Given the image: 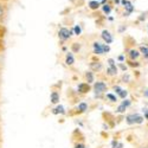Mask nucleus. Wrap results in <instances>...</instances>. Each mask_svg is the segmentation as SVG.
<instances>
[{
    "label": "nucleus",
    "mask_w": 148,
    "mask_h": 148,
    "mask_svg": "<svg viewBox=\"0 0 148 148\" xmlns=\"http://www.w3.org/2000/svg\"><path fill=\"white\" fill-rule=\"evenodd\" d=\"M97 1H101V0H97Z\"/></svg>",
    "instance_id": "obj_33"
},
{
    "label": "nucleus",
    "mask_w": 148,
    "mask_h": 148,
    "mask_svg": "<svg viewBox=\"0 0 148 148\" xmlns=\"http://www.w3.org/2000/svg\"><path fill=\"white\" fill-rule=\"evenodd\" d=\"M73 31H75V33H76V34H81V32H82V30H81V27H79L78 25L73 27Z\"/></svg>",
    "instance_id": "obj_22"
},
{
    "label": "nucleus",
    "mask_w": 148,
    "mask_h": 148,
    "mask_svg": "<svg viewBox=\"0 0 148 148\" xmlns=\"http://www.w3.org/2000/svg\"><path fill=\"white\" fill-rule=\"evenodd\" d=\"M94 89H95V91H96L97 94H101V92H104V91L107 90V85H106L103 82H97V83H95V85H94Z\"/></svg>",
    "instance_id": "obj_3"
},
{
    "label": "nucleus",
    "mask_w": 148,
    "mask_h": 148,
    "mask_svg": "<svg viewBox=\"0 0 148 148\" xmlns=\"http://www.w3.org/2000/svg\"><path fill=\"white\" fill-rule=\"evenodd\" d=\"M122 4L125 5V8L128 11V13H132V12L134 11V7H133V5H132V3H129V1H127V0H122Z\"/></svg>",
    "instance_id": "obj_8"
},
{
    "label": "nucleus",
    "mask_w": 148,
    "mask_h": 148,
    "mask_svg": "<svg viewBox=\"0 0 148 148\" xmlns=\"http://www.w3.org/2000/svg\"><path fill=\"white\" fill-rule=\"evenodd\" d=\"M143 113H145V115H146V119L148 120V110H147V109H143Z\"/></svg>",
    "instance_id": "obj_28"
},
{
    "label": "nucleus",
    "mask_w": 148,
    "mask_h": 148,
    "mask_svg": "<svg viewBox=\"0 0 148 148\" xmlns=\"http://www.w3.org/2000/svg\"><path fill=\"white\" fill-rule=\"evenodd\" d=\"M107 97L109 98L110 101H113V102H116V96H114L113 94H107Z\"/></svg>",
    "instance_id": "obj_21"
},
{
    "label": "nucleus",
    "mask_w": 148,
    "mask_h": 148,
    "mask_svg": "<svg viewBox=\"0 0 148 148\" xmlns=\"http://www.w3.org/2000/svg\"><path fill=\"white\" fill-rule=\"evenodd\" d=\"M107 72H108V75H110V76L116 75V73H117V68H116V65H115V66H110V68L107 70Z\"/></svg>",
    "instance_id": "obj_10"
},
{
    "label": "nucleus",
    "mask_w": 148,
    "mask_h": 148,
    "mask_svg": "<svg viewBox=\"0 0 148 148\" xmlns=\"http://www.w3.org/2000/svg\"><path fill=\"white\" fill-rule=\"evenodd\" d=\"M4 16V8H3V6L0 5V18H1Z\"/></svg>",
    "instance_id": "obj_25"
},
{
    "label": "nucleus",
    "mask_w": 148,
    "mask_h": 148,
    "mask_svg": "<svg viewBox=\"0 0 148 148\" xmlns=\"http://www.w3.org/2000/svg\"><path fill=\"white\" fill-rule=\"evenodd\" d=\"M129 106H130V101H128V100L123 101V102H122V104L117 108V112H119V113H123V112L126 110V108H127V107H129Z\"/></svg>",
    "instance_id": "obj_7"
},
{
    "label": "nucleus",
    "mask_w": 148,
    "mask_h": 148,
    "mask_svg": "<svg viewBox=\"0 0 148 148\" xmlns=\"http://www.w3.org/2000/svg\"><path fill=\"white\" fill-rule=\"evenodd\" d=\"M75 148H85V147H84V145H77Z\"/></svg>",
    "instance_id": "obj_30"
},
{
    "label": "nucleus",
    "mask_w": 148,
    "mask_h": 148,
    "mask_svg": "<svg viewBox=\"0 0 148 148\" xmlns=\"http://www.w3.org/2000/svg\"><path fill=\"white\" fill-rule=\"evenodd\" d=\"M73 62H75V59H73V56L71 53H68L66 55V60H65V63L68 65H72L73 64Z\"/></svg>",
    "instance_id": "obj_11"
},
{
    "label": "nucleus",
    "mask_w": 148,
    "mask_h": 148,
    "mask_svg": "<svg viewBox=\"0 0 148 148\" xmlns=\"http://www.w3.org/2000/svg\"><path fill=\"white\" fill-rule=\"evenodd\" d=\"M120 68H121L123 71H126V69H127V66H126V65H123V64H120Z\"/></svg>",
    "instance_id": "obj_27"
},
{
    "label": "nucleus",
    "mask_w": 148,
    "mask_h": 148,
    "mask_svg": "<svg viewBox=\"0 0 148 148\" xmlns=\"http://www.w3.org/2000/svg\"><path fill=\"white\" fill-rule=\"evenodd\" d=\"M119 95H120V97H122V98H126L127 95H128V91H127V90H121Z\"/></svg>",
    "instance_id": "obj_20"
},
{
    "label": "nucleus",
    "mask_w": 148,
    "mask_h": 148,
    "mask_svg": "<svg viewBox=\"0 0 148 148\" xmlns=\"http://www.w3.org/2000/svg\"><path fill=\"white\" fill-rule=\"evenodd\" d=\"M123 79H125V81H129V76L128 75H125V76H123Z\"/></svg>",
    "instance_id": "obj_29"
},
{
    "label": "nucleus",
    "mask_w": 148,
    "mask_h": 148,
    "mask_svg": "<svg viewBox=\"0 0 148 148\" xmlns=\"http://www.w3.org/2000/svg\"><path fill=\"white\" fill-rule=\"evenodd\" d=\"M58 113H60V114H64L65 113L63 106H58L56 109H53V114H58Z\"/></svg>",
    "instance_id": "obj_15"
},
{
    "label": "nucleus",
    "mask_w": 148,
    "mask_h": 148,
    "mask_svg": "<svg viewBox=\"0 0 148 148\" xmlns=\"http://www.w3.org/2000/svg\"><path fill=\"white\" fill-rule=\"evenodd\" d=\"M110 11H112V7H110L109 5H104V6H103V12H104V13L109 14V13H110Z\"/></svg>",
    "instance_id": "obj_19"
},
{
    "label": "nucleus",
    "mask_w": 148,
    "mask_h": 148,
    "mask_svg": "<svg viewBox=\"0 0 148 148\" xmlns=\"http://www.w3.org/2000/svg\"><path fill=\"white\" fill-rule=\"evenodd\" d=\"M102 38H103V40L106 42V44H110V43L113 42V36L110 34V32L107 31V30L102 31Z\"/></svg>",
    "instance_id": "obj_4"
},
{
    "label": "nucleus",
    "mask_w": 148,
    "mask_h": 148,
    "mask_svg": "<svg viewBox=\"0 0 148 148\" xmlns=\"http://www.w3.org/2000/svg\"><path fill=\"white\" fill-rule=\"evenodd\" d=\"M140 51H141V53H142L146 58H148V46H141V47H140Z\"/></svg>",
    "instance_id": "obj_16"
},
{
    "label": "nucleus",
    "mask_w": 148,
    "mask_h": 148,
    "mask_svg": "<svg viewBox=\"0 0 148 148\" xmlns=\"http://www.w3.org/2000/svg\"><path fill=\"white\" fill-rule=\"evenodd\" d=\"M94 51H95L96 55H102V53H104V51H103V44L98 43V42H95V43H94Z\"/></svg>",
    "instance_id": "obj_5"
},
{
    "label": "nucleus",
    "mask_w": 148,
    "mask_h": 148,
    "mask_svg": "<svg viewBox=\"0 0 148 148\" xmlns=\"http://www.w3.org/2000/svg\"><path fill=\"white\" fill-rule=\"evenodd\" d=\"M114 90H115V91H116V92H117V94H120V91H121V90H122V89H121V88H120V87H115V88H114Z\"/></svg>",
    "instance_id": "obj_26"
},
{
    "label": "nucleus",
    "mask_w": 148,
    "mask_h": 148,
    "mask_svg": "<svg viewBox=\"0 0 148 148\" xmlns=\"http://www.w3.org/2000/svg\"><path fill=\"white\" fill-rule=\"evenodd\" d=\"M85 77H87L88 83H92V82H94V75H92V72H87Z\"/></svg>",
    "instance_id": "obj_17"
},
{
    "label": "nucleus",
    "mask_w": 148,
    "mask_h": 148,
    "mask_svg": "<svg viewBox=\"0 0 148 148\" xmlns=\"http://www.w3.org/2000/svg\"><path fill=\"white\" fill-rule=\"evenodd\" d=\"M108 63H109L110 66H115V62H114V59H112V58L108 59Z\"/></svg>",
    "instance_id": "obj_24"
},
{
    "label": "nucleus",
    "mask_w": 148,
    "mask_h": 148,
    "mask_svg": "<svg viewBox=\"0 0 148 148\" xmlns=\"http://www.w3.org/2000/svg\"><path fill=\"white\" fill-rule=\"evenodd\" d=\"M58 101H59V95L56 91H53L51 94V102L52 103H58Z\"/></svg>",
    "instance_id": "obj_12"
},
{
    "label": "nucleus",
    "mask_w": 148,
    "mask_h": 148,
    "mask_svg": "<svg viewBox=\"0 0 148 148\" xmlns=\"http://www.w3.org/2000/svg\"><path fill=\"white\" fill-rule=\"evenodd\" d=\"M87 109H88V106H87V103H84V102H83V103H81V104L78 106V110H79V112H82V113H83V112H85Z\"/></svg>",
    "instance_id": "obj_18"
},
{
    "label": "nucleus",
    "mask_w": 148,
    "mask_h": 148,
    "mask_svg": "<svg viewBox=\"0 0 148 148\" xmlns=\"http://www.w3.org/2000/svg\"><path fill=\"white\" fill-rule=\"evenodd\" d=\"M78 91L79 92H82V94H84V92H88L89 90H90V87H89V83H81V84H78Z\"/></svg>",
    "instance_id": "obj_6"
},
{
    "label": "nucleus",
    "mask_w": 148,
    "mask_h": 148,
    "mask_svg": "<svg viewBox=\"0 0 148 148\" xmlns=\"http://www.w3.org/2000/svg\"><path fill=\"white\" fill-rule=\"evenodd\" d=\"M70 36H71V32H70L68 29H65V27H62V29L59 30V32H58V37H59L62 40H66V39H69V38H70Z\"/></svg>",
    "instance_id": "obj_2"
},
{
    "label": "nucleus",
    "mask_w": 148,
    "mask_h": 148,
    "mask_svg": "<svg viewBox=\"0 0 148 148\" xmlns=\"http://www.w3.org/2000/svg\"><path fill=\"white\" fill-rule=\"evenodd\" d=\"M109 50H110L109 45H108V44H103V51H104V52H108Z\"/></svg>",
    "instance_id": "obj_23"
},
{
    "label": "nucleus",
    "mask_w": 148,
    "mask_h": 148,
    "mask_svg": "<svg viewBox=\"0 0 148 148\" xmlns=\"http://www.w3.org/2000/svg\"><path fill=\"white\" fill-rule=\"evenodd\" d=\"M139 56H140V53H139V51H136V50H130V51H129V57H130L132 59H136Z\"/></svg>",
    "instance_id": "obj_13"
},
{
    "label": "nucleus",
    "mask_w": 148,
    "mask_h": 148,
    "mask_svg": "<svg viewBox=\"0 0 148 148\" xmlns=\"http://www.w3.org/2000/svg\"><path fill=\"white\" fill-rule=\"evenodd\" d=\"M142 121H143V117L138 114H132L127 116V123H129V125H133V123H142Z\"/></svg>",
    "instance_id": "obj_1"
},
{
    "label": "nucleus",
    "mask_w": 148,
    "mask_h": 148,
    "mask_svg": "<svg viewBox=\"0 0 148 148\" xmlns=\"http://www.w3.org/2000/svg\"><path fill=\"white\" fill-rule=\"evenodd\" d=\"M90 66H91V69H94V70H101V69H102V64L100 63V62H97V64H96V62H94V63L90 64Z\"/></svg>",
    "instance_id": "obj_14"
},
{
    "label": "nucleus",
    "mask_w": 148,
    "mask_h": 148,
    "mask_svg": "<svg viewBox=\"0 0 148 148\" xmlns=\"http://www.w3.org/2000/svg\"><path fill=\"white\" fill-rule=\"evenodd\" d=\"M119 59H120V60H123V59H125V57H123V56H120Z\"/></svg>",
    "instance_id": "obj_31"
},
{
    "label": "nucleus",
    "mask_w": 148,
    "mask_h": 148,
    "mask_svg": "<svg viewBox=\"0 0 148 148\" xmlns=\"http://www.w3.org/2000/svg\"><path fill=\"white\" fill-rule=\"evenodd\" d=\"M89 7L91 10H97L100 7V1H97V0H94V1H90L89 3Z\"/></svg>",
    "instance_id": "obj_9"
},
{
    "label": "nucleus",
    "mask_w": 148,
    "mask_h": 148,
    "mask_svg": "<svg viewBox=\"0 0 148 148\" xmlns=\"http://www.w3.org/2000/svg\"><path fill=\"white\" fill-rule=\"evenodd\" d=\"M145 96H147V97H148V90H146V91H145Z\"/></svg>",
    "instance_id": "obj_32"
}]
</instances>
